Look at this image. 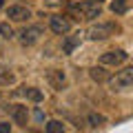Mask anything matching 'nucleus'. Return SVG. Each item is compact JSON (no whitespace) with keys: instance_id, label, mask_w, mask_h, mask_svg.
Masks as SVG:
<instances>
[{"instance_id":"obj_7","label":"nucleus","mask_w":133,"mask_h":133,"mask_svg":"<svg viewBox=\"0 0 133 133\" xmlns=\"http://www.w3.org/2000/svg\"><path fill=\"white\" fill-rule=\"evenodd\" d=\"M5 14H7V18L9 20H14V22H24V20H29L31 18V9L29 7H24V5H9L5 9Z\"/></svg>"},{"instance_id":"obj_14","label":"nucleus","mask_w":133,"mask_h":133,"mask_svg":"<svg viewBox=\"0 0 133 133\" xmlns=\"http://www.w3.org/2000/svg\"><path fill=\"white\" fill-rule=\"evenodd\" d=\"M109 9H111V14L122 16V14H127V11H129V2H127V0H111Z\"/></svg>"},{"instance_id":"obj_21","label":"nucleus","mask_w":133,"mask_h":133,"mask_svg":"<svg viewBox=\"0 0 133 133\" xmlns=\"http://www.w3.org/2000/svg\"><path fill=\"white\" fill-rule=\"evenodd\" d=\"M98 2H102V0H98Z\"/></svg>"},{"instance_id":"obj_13","label":"nucleus","mask_w":133,"mask_h":133,"mask_svg":"<svg viewBox=\"0 0 133 133\" xmlns=\"http://www.w3.org/2000/svg\"><path fill=\"white\" fill-rule=\"evenodd\" d=\"M87 122H89L91 129H100V127H104V124H107V118L102 113H95V111H93V113L87 115Z\"/></svg>"},{"instance_id":"obj_1","label":"nucleus","mask_w":133,"mask_h":133,"mask_svg":"<svg viewBox=\"0 0 133 133\" xmlns=\"http://www.w3.org/2000/svg\"><path fill=\"white\" fill-rule=\"evenodd\" d=\"M120 29L115 22H93L89 29H87V38L93 40V42H98V40H107L111 38V36H115Z\"/></svg>"},{"instance_id":"obj_4","label":"nucleus","mask_w":133,"mask_h":133,"mask_svg":"<svg viewBox=\"0 0 133 133\" xmlns=\"http://www.w3.org/2000/svg\"><path fill=\"white\" fill-rule=\"evenodd\" d=\"M129 58V53L124 51V49H111V51L102 53L100 56V64H104V66H120L124 64Z\"/></svg>"},{"instance_id":"obj_10","label":"nucleus","mask_w":133,"mask_h":133,"mask_svg":"<svg viewBox=\"0 0 133 133\" xmlns=\"http://www.w3.org/2000/svg\"><path fill=\"white\" fill-rule=\"evenodd\" d=\"M80 44H82V33H73V36H66V33H64V40H62V53H64V56H71Z\"/></svg>"},{"instance_id":"obj_3","label":"nucleus","mask_w":133,"mask_h":133,"mask_svg":"<svg viewBox=\"0 0 133 133\" xmlns=\"http://www.w3.org/2000/svg\"><path fill=\"white\" fill-rule=\"evenodd\" d=\"M69 9L82 14L84 20H98L100 16H102V5H100L98 0H84L80 5H69Z\"/></svg>"},{"instance_id":"obj_5","label":"nucleus","mask_w":133,"mask_h":133,"mask_svg":"<svg viewBox=\"0 0 133 133\" xmlns=\"http://www.w3.org/2000/svg\"><path fill=\"white\" fill-rule=\"evenodd\" d=\"M49 29H51L53 33H58V36H64V33L71 31V18L69 16H51L49 18Z\"/></svg>"},{"instance_id":"obj_2","label":"nucleus","mask_w":133,"mask_h":133,"mask_svg":"<svg viewBox=\"0 0 133 133\" xmlns=\"http://www.w3.org/2000/svg\"><path fill=\"white\" fill-rule=\"evenodd\" d=\"M107 82H109L111 91H124V89H129V87H133V66L120 69V71L115 73V76H111Z\"/></svg>"},{"instance_id":"obj_8","label":"nucleus","mask_w":133,"mask_h":133,"mask_svg":"<svg viewBox=\"0 0 133 133\" xmlns=\"http://www.w3.org/2000/svg\"><path fill=\"white\" fill-rule=\"evenodd\" d=\"M44 78H47L49 87L56 91H62L66 87V73L62 71V69H49L47 73H44Z\"/></svg>"},{"instance_id":"obj_12","label":"nucleus","mask_w":133,"mask_h":133,"mask_svg":"<svg viewBox=\"0 0 133 133\" xmlns=\"http://www.w3.org/2000/svg\"><path fill=\"white\" fill-rule=\"evenodd\" d=\"M22 95L27 100H31V102H42V100H44L42 91L36 89V87H22Z\"/></svg>"},{"instance_id":"obj_9","label":"nucleus","mask_w":133,"mask_h":133,"mask_svg":"<svg viewBox=\"0 0 133 133\" xmlns=\"http://www.w3.org/2000/svg\"><path fill=\"white\" fill-rule=\"evenodd\" d=\"M9 115H11V120H14L18 127H27V122H29V109L24 104H11Z\"/></svg>"},{"instance_id":"obj_16","label":"nucleus","mask_w":133,"mask_h":133,"mask_svg":"<svg viewBox=\"0 0 133 133\" xmlns=\"http://www.w3.org/2000/svg\"><path fill=\"white\" fill-rule=\"evenodd\" d=\"M0 36H2L5 40H11V38L16 36V33H14V27H11L9 22H0Z\"/></svg>"},{"instance_id":"obj_11","label":"nucleus","mask_w":133,"mask_h":133,"mask_svg":"<svg viewBox=\"0 0 133 133\" xmlns=\"http://www.w3.org/2000/svg\"><path fill=\"white\" fill-rule=\"evenodd\" d=\"M89 78L93 82H98V84H102V82H107L111 76H109V71H107V66L100 64V66H91L89 69Z\"/></svg>"},{"instance_id":"obj_15","label":"nucleus","mask_w":133,"mask_h":133,"mask_svg":"<svg viewBox=\"0 0 133 133\" xmlns=\"http://www.w3.org/2000/svg\"><path fill=\"white\" fill-rule=\"evenodd\" d=\"M44 131L47 133H62L64 131V124H62L60 120H49L47 127H44Z\"/></svg>"},{"instance_id":"obj_6","label":"nucleus","mask_w":133,"mask_h":133,"mask_svg":"<svg viewBox=\"0 0 133 133\" xmlns=\"http://www.w3.org/2000/svg\"><path fill=\"white\" fill-rule=\"evenodd\" d=\"M44 29L40 27V24H31V27H24L22 31H20V42L24 44V47H31V44H36L40 40V36H42Z\"/></svg>"},{"instance_id":"obj_17","label":"nucleus","mask_w":133,"mask_h":133,"mask_svg":"<svg viewBox=\"0 0 133 133\" xmlns=\"http://www.w3.org/2000/svg\"><path fill=\"white\" fill-rule=\"evenodd\" d=\"M16 82V73L7 71V73H0V84L5 87V84H14Z\"/></svg>"},{"instance_id":"obj_18","label":"nucleus","mask_w":133,"mask_h":133,"mask_svg":"<svg viewBox=\"0 0 133 133\" xmlns=\"http://www.w3.org/2000/svg\"><path fill=\"white\" fill-rule=\"evenodd\" d=\"M11 131V124L9 122H0V133H9Z\"/></svg>"},{"instance_id":"obj_19","label":"nucleus","mask_w":133,"mask_h":133,"mask_svg":"<svg viewBox=\"0 0 133 133\" xmlns=\"http://www.w3.org/2000/svg\"><path fill=\"white\" fill-rule=\"evenodd\" d=\"M47 5L49 7H56V5H60V0H47Z\"/></svg>"},{"instance_id":"obj_20","label":"nucleus","mask_w":133,"mask_h":133,"mask_svg":"<svg viewBox=\"0 0 133 133\" xmlns=\"http://www.w3.org/2000/svg\"><path fill=\"white\" fill-rule=\"evenodd\" d=\"M2 5H5V2H2V0H0V9H2Z\"/></svg>"}]
</instances>
